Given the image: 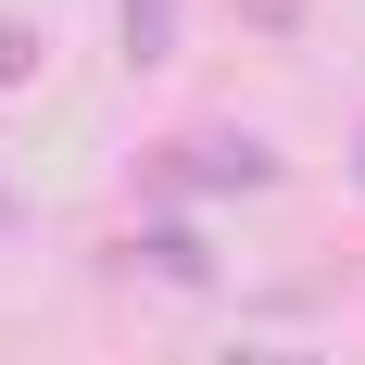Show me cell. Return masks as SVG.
<instances>
[{"label": "cell", "mask_w": 365, "mask_h": 365, "mask_svg": "<svg viewBox=\"0 0 365 365\" xmlns=\"http://www.w3.org/2000/svg\"><path fill=\"white\" fill-rule=\"evenodd\" d=\"M189 189H277V151L252 126H177V139L139 151V202L151 215H177Z\"/></svg>", "instance_id": "obj_1"}, {"label": "cell", "mask_w": 365, "mask_h": 365, "mask_svg": "<svg viewBox=\"0 0 365 365\" xmlns=\"http://www.w3.org/2000/svg\"><path fill=\"white\" fill-rule=\"evenodd\" d=\"M113 38H126V76H164L189 51V0H113Z\"/></svg>", "instance_id": "obj_2"}, {"label": "cell", "mask_w": 365, "mask_h": 365, "mask_svg": "<svg viewBox=\"0 0 365 365\" xmlns=\"http://www.w3.org/2000/svg\"><path fill=\"white\" fill-rule=\"evenodd\" d=\"M126 252H139L164 290H215V252H202V227H189V215H139V240H126Z\"/></svg>", "instance_id": "obj_3"}, {"label": "cell", "mask_w": 365, "mask_h": 365, "mask_svg": "<svg viewBox=\"0 0 365 365\" xmlns=\"http://www.w3.org/2000/svg\"><path fill=\"white\" fill-rule=\"evenodd\" d=\"M240 26H252V38H277V51H290V38L315 26V0H240Z\"/></svg>", "instance_id": "obj_4"}, {"label": "cell", "mask_w": 365, "mask_h": 365, "mask_svg": "<svg viewBox=\"0 0 365 365\" xmlns=\"http://www.w3.org/2000/svg\"><path fill=\"white\" fill-rule=\"evenodd\" d=\"M38 63H51V51H38V26H13V13H0V88H26Z\"/></svg>", "instance_id": "obj_5"}, {"label": "cell", "mask_w": 365, "mask_h": 365, "mask_svg": "<svg viewBox=\"0 0 365 365\" xmlns=\"http://www.w3.org/2000/svg\"><path fill=\"white\" fill-rule=\"evenodd\" d=\"M353 189H365V126H353Z\"/></svg>", "instance_id": "obj_6"}, {"label": "cell", "mask_w": 365, "mask_h": 365, "mask_svg": "<svg viewBox=\"0 0 365 365\" xmlns=\"http://www.w3.org/2000/svg\"><path fill=\"white\" fill-rule=\"evenodd\" d=\"M0 227H13V189H0Z\"/></svg>", "instance_id": "obj_7"}]
</instances>
